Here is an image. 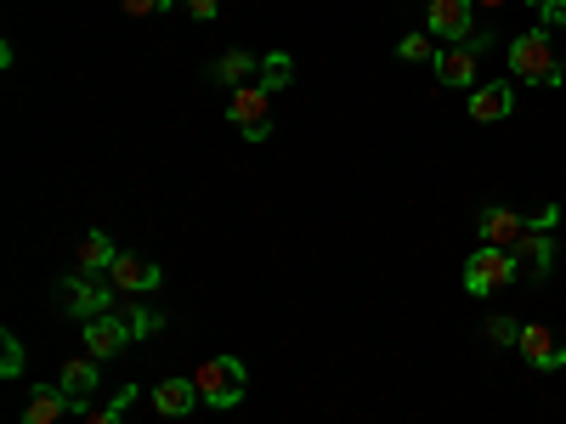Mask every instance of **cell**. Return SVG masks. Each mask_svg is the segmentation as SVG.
<instances>
[{
    "label": "cell",
    "instance_id": "1",
    "mask_svg": "<svg viewBox=\"0 0 566 424\" xmlns=\"http://www.w3.org/2000/svg\"><path fill=\"white\" fill-rule=\"evenodd\" d=\"M504 57H510V74H515V80H533V85H560V80H566V68H560V57H555L549 29L515 34Z\"/></svg>",
    "mask_w": 566,
    "mask_h": 424
},
{
    "label": "cell",
    "instance_id": "2",
    "mask_svg": "<svg viewBox=\"0 0 566 424\" xmlns=\"http://www.w3.org/2000/svg\"><path fill=\"white\" fill-rule=\"evenodd\" d=\"M193 380H199V396H205V407H239L244 402V391H250V368L239 362V357H205L199 368H193Z\"/></svg>",
    "mask_w": 566,
    "mask_h": 424
},
{
    "label": "cell",
    "instance_id": "3",
    "mask_svg": "<svg viewBox=\"0 0 566 424\" xmlns=\"http://www.w3.org/2000/svg\"><path fill=\"white\" fill-rule=\"evenodd\" d=\"M57 300H63V311L74 322H91V317H108L119 306V289H114V283H97L91 272H74V277L57 283Z\"/></svg>",
    "mask_w": 566,
    "mask_h": 424
},
{
    "label": "cell",
    "instance_id": "4",
    "mask_svg": "<svg viewBox=\"0 0 566 424\" xmlns=\"http://www.w3.org/2000/svg\"><path fill=\"white\" fill-rule=\"evenodd\" d=\"M515 272H522L515 250H493V244H482L476 255L464 261V289H470V295H493V289H504V283H515Z\"/></svg>",
    "mask_w": 566,
    "mask_h": 424
},
{
    "label": "cell",
    "instance_id": "5",
    "mask_svg": "<svg viewBox=\"0 0 566 424\" xmlns=\"http://www.w3.org/2000/svg\"><path fill=\"white\" fill-rule=\"evenodd\" d=\"M227 119L239 125L244 141H266L272 136V91L239 85V91H232V103H227Z\"/></svg>",
    "mask_w": 566,
    "mask_h": 424
},
{
    "label": "cell",
    "instance_id": "6",
    "mask_svg": "<svg viewBox=\"0 0 566 424\" xmlns=\"http://www.w3.org/2000/svg\"><path fill=\"white\" fill-rule=\"evenodd\" d=\"M80 340H85V351L91 357H119L130 340H136V328H130V317L125 311H108V317H91V322H80Z\"/></svg>",
    "mask_w": 566,
    "mask_h": 424
},
{
    "label": "cell",
    "instance_id": "7",
    "mask_svg": "<svg viewBox=\"0 0 566 424\" xmlns=\"http://www.w3.org/2000/svg\"><path fill=\"white\" fill-rule=\"evenodd\" d=\"M476 0H431L424 7V34H442L448 45H459L464 34H476Z\"/></svg>",
    "mask_w": 566,
    "mask_h": 424
},
{
    "label": "cell",
    "instance_id": "8",
    "mask_svg": "<svg viewBox=\"0 0 566 424\" xmlns=\"http://www.w3.org/2000/svg\"><path fill=\"white\" fill-rule=\"evenodd\" d=\"M431 68H437V80H442L448 91H476V85H482V52H470L464 40H459V45H442Z\"/></svg>",
    "mask_w": 566,
    "mask_h": 424
},
{
    "label": "cell",
    "instance_id": "9",
    "mask_svg": "<svg viewBox=\"0 0 566 424\" xmlns=\"http://www.w3.org/2000/svg\"><path fill=\"white\" fill-rule=\"evenodd\" d=\"M515 351H522L538 373H560V368H566V346L549 335L544 322H522V340H515Z\"/></svg>",
    "mask_w": 566,
    "mask_h": 424
},
{
    "label": "cell",
    "instance_id": "10",
    "mask_svg": "<svg viewBox=\"0 0 566 424\" xmlns=\"http://www.w3.org/2000/svg\"><path fill=\"white\" fill-rule=\"evenodd\" d=\"M108 283H114L119 295H154L159 283H165V266L142 261V255H119V261H114V272H108Z\"/></svg>",
    "mask_w": 566,
    "mask_h": 424
},
{
    "label": "cell",
    "instance_id": "11",
    "mask_svg": "<svg viewBox=\"0 0 566 424\" xmlns=\"http://www.w3.org/2000/svg\"><path fill=\"white\" fill-rule=\"evenodd\" d=\"M476 232H482V244H493V250H515V244L527 239V215H515V210L493 204V210L476 215Z\"/></svg>",
    "mask_w": 566,
    "mask_h": 424
},
{
    "label": "cell",
    "instance_id": "12",
    "mask_svg": "<svg viewBox=\"0 0 566 424\" xmlns=\"http://www.w3.org/2000/svg\"><path fill=\"white\" fill-rule=\"evenodd\" d=\"M97 357H69L63 362V373H57V385L69 391V402H74V413H91V391H97Z\"/></svg>",
    "mask_w": 566,
    "mask_h": 424
},
{
    "label": "cell",
    "instance_id": "13",
    "mask_svg": "<svg viewBox=\"0 0 566 424\" xmlns=\"http://www.w3.org/2000/svg\"><path fill=\"white\" fill-rule=\"evenodd\" d=\"M510 108H515V91H510L504 80H488V85L470 91V119H482V125L510 119Z\"/></svg>",
    "mask_w": 566,
    "mask_h": 424
},
{
    "label": "cell",
    "instance_id": "14",
    "mask_svg": "<svg viewBox=\"0 0 566 424\" xmlns=\"http://www.w3.org/2000/svg\"><path fill=\"white\" fill-rule=\"evenodd\" d=\"M119 255H125V250H114V239H108V232H97V226L80 232V244H74V261H80V272H91V277H97V272H114Z\"/></svg>",
    "mask_w": 566,
    "mask_h": 424
},
{
    "label": "cell",
    "instance_id": "15",
    "mask_svg": "<svg viewBox=\"0 0 566 424\" xmlns=\"http://www.w3.org/2000/svg\"><path fill=\"white\" fill-rule=\"evenodd\" d=\"M69 413H74V402H69L63 385H34V396L23 407V424H63Z\"/></svg>",
    "mask_w": 566,
    "mask_h": 424
},
{
    "label": "cell",
    "instance_id": "16",
    "mask_svg": "<svg viewBox=\"0 0 566 424\" xmlns=\"http://www.w3.org/2000/svg\"><path fill=\"white\" fill-rule=\"evenodd\" d=\"M199 402H205V396H199V380H193V373H187V380H165V385L154 391V407H159L165 418H187Z\"/></svg>",
    "mask_w": 566,
    "mask_h": 424
},
{
    "label": "cell",
    "instance_id": "17",
    "mask_svg": "<svg viewBox=\"0 0 566 424\" xmlns=\"http://www.w3.org/2000/svg\"><path fill=\"white\" fill-rule=\"evenodd\" d=\"M515 261H522L533 277H549V266H555V239H549V232H538V226H527V239L515 244Z\"/></svg>",
    "mask_w": 566,
    "mask_h": 424
},
{
    "label": "cell",
    "instance_id": "18",
    "mask_svg": "<svg viewBox=\"0 0 566 424\" xmlns=\"http://www.w3.org/2000/svg\"><path fill=\"white\" fill-rule=\"evenodd\" d=\"M261 74V57L255 52H221L216 63H210V80H221V85H232L239 91L244 80H255Z\"/></svg>",
    "mask_w": 566,
    "mask_h": 424
},
{
    "label": "cell",
    "instance_id": "19",
    "mask_svg": "<svg viewBox=\"0 0 566 424\" xmlns=\"http://www.w3.org/2000/svg\"><path fill=\"white\" fill-rule=\"evenodd\" d=\"M290 74H295V63L290 57H283V52H272V57H261V91H283V85H290Z\"/></svg>",
    "mask_w": 566,
    "mask_h": 424
},
{
    "label": "cell",
    "instance_id": "20",
    "mask_svg": "<svg viewBox=\"0 0 566 424\" xmlns=\"http://www.w3.org/2000/svg\"><path fill=\"white\" fill-rule=\"evenodd\" d=\"M397 57L402 63H437V45H431V34H402L397 40Z\"/></svg>",
    "mask_w": 566,
    "mask_h": 424
},
{
    "label": "cell",
    "instance_id": "21",
    "mask_svg": "<svg viewBox=\"0 0 566 424\" xmlns=\"http://www.w3.org/2000/svg\"><path fill=\"white\" fill-rule=\"evenodd\" d=\"M0 373H7V380H18V373H23V340L12 335V328L0 335Z\"/></svg>",
    "mask_w": 566,
    "mask_h": 424
},
{
    "label": "cell",
    "instance_id": "22",
    "mask_svg": "<svg viewBox=\"0 0 566 424\" xmlns=\"http://www.w3.org/2000/svg\"><path fill=\"white\" fill-rule=\"evenodd\" d=\"M488 340L493 346H515V340H522V322H515V317H493L488 322Z\"/></svg>",
    "mask_w": 566,
    "mask_h": 424
},
{
    "label": "cell",
    "instance_id": "23",
    "mask_svg": "<svg viewBox=\"0 0 566 424\" xmlns=\"http://www.w3.org/2000/svg\"><path fill=\"white\" fill-rule=\"evenodd\" d=\"M125 7V18H159V12H170L176 0H119Z\"/></svg>",
    "mask_w": 566,
    "mask_h": 424
},
{
    "label": "cell",
    "instance_id": "24",
    "mask_svg": "<svg viewBox=\"0 0 566 424\" xmlns=\"http://www.w3.org/2000/svg\"><path fill=\"white\" fill-rule=\"evenodd\" d=\"M80 424H125V413L119 407H91V413H80Z\"/></svg>",
    "mask_w": 566,
    "mask_h": 424
},
{
    "label": "cell",
    "instance_id": "25",
    "mask_svg": "<svg viewBox=\"0 0 566 424\" xmlns=\"http://www.w3.org/2000/svg\"><path fill=\"white\" fill-rule=\"evenodd\" d=\"M181 7H187V12H193L199 23H210V18L221 12V0H181Z\"/></svg>",
    "mask_w": 566,
    "mask_h": 424
},
{
    "label": "cell",
    "instance_id": "26",
    "mask_svg": "<svg viewBox=\"0 0 566 424\" xmlns=\"http://www.w3.org/2000/svg\"><path fill=\"white\" fill-rule=\"evenodd\" d=\"M555 221H560V204H544V210H538L527 226H538V232H555Z\"/></svg>",
    "mask_w": 566,
    "mask_h": 424
},
{
    "label": "cell",
    "instance_id": "27",
    "mask_svg": "<svg viewBox=\"0 0 566 424\" xmlns=\"http://www.w3.org/2000/svg\"><path fill=\"white\" fill-rule=\"evenodd\" d=\"M136 396H142V391H136V385H119V396H114V402H108V407H119V413H130V402H136Z\"/></svg>",
    "mask_w": 566,
    "mask_h": 424
},
{
    "label": "cell",
    "instance_id": "28",
    "mask_svg": "<svg viewBox=\"0 0 566 424\" xmlns=\"http://www.w3.org/2000/svg\"><path fill=\"white\" fill-rule=\"evenodd\" d=\"M538 7H544V18H549V23H560V18H566V0H538Z\"/></svg>",
    "mask_w": 566,
    "mask_h": 424
},
{
    "label": "cell",
    "instance_id": "29",
    "mask_svg": "<svg viewBox=\"0 0 566 424\" xmlns=\"http://www.w3.org/2000/svg\"><path fill=\"white\" fill-rule=\"evenodd\" d=\"M476 7H488V12H499V7H510V0H476Z\"/></svg>",
    "mask_w": 566,
    "mask_h": 424
}]
</instances>
